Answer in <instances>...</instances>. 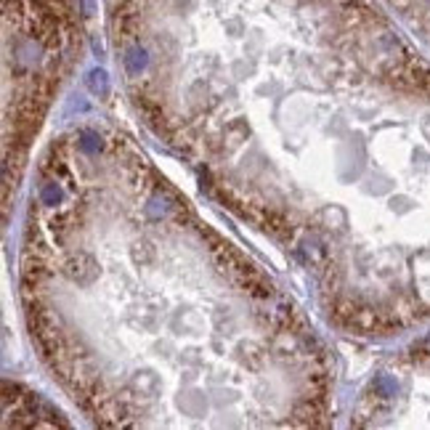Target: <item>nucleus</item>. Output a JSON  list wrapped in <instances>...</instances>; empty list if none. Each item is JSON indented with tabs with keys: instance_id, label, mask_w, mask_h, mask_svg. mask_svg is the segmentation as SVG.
Wrapping results in <instances>:
<instances>
[{
	"instance_id": "f257e3e1",
	"label": "nucleus",
	"mask_w": 430,
	"mask_h": 430,
	"mask_svg": "<svg viewBox=\"0 0 430 430\" xmlns=\"http://www.w3.org/2000/svg\"><path fill=\"white\" fill-rule=\"evenodd\" d=\"M19 298L40 358L109 428H319L314 321L128 133L67 125L32 168Z\"/></svg>"
}]
</instances>
